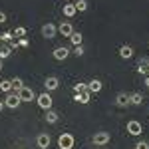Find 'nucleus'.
<instances>
[{
    "label": "nucleus",
    "instance_id": "nucleus-1",
    "mask_svg": "<svg viewBox=\"0 0 149 149\" xmlns=\"http://www.w3.org/2000/svg\"><path fill=\"white\" fill-rule=\"evenodd\" d=\"M58 145H60V149H72L74 147V135L72 133H62L58 137Z\"/></svg>",
    "mask_w": 149,
    "mask_h": 149
},
{
    "label": "nucleus",
    "instance_id": "nucleus-2",
    "mask_svg": "<svg viewBox=\"0 0 149 149\" xmlns=\"http://www.w3.org/2000/svg\"><path fill=\"white\" fill-rule=\"evenodd\" d=\"M36 100H38V105H40V107H42V109H52V103H54V100H52V95H50V93H40V95H38V97H36Z\"/></svg>",
    "mask_w": 149,
    "mask_h": 149
},
{
    "label": "nucleus",
    "instance_id": "nucleus-3",
    "mask_svg": "<svg viewBox=\"0 0 149 149\" xmlns=\"http://www.w3.org/2000/svg\"><path fill=\"white\" fill-rule=\"evenodd\" d=\"M20 103H22V100L18 97V93H16V92H10L8 95H6V100H4V105L10 107V109H16Z\"/></svg>",
    "mask_w": 149,
    "mask_h": 149
},
{
    "label": "nucleus",
    "instance_id": "nucleus-4",
    "mask_svg": "<svg viewBox=\"0 0 149 149\" xmlns=\"http://www.w3.org/2000/svg\"><path fill=\"white\" fill-rule=\"evenodd\" d=\"M109 139H111V135L107 133V131H100V133H95L93 135V145H107L109 143Z\"/></svg>",
    "mask_w": 149,
    "mask_h": 149
},
{
    "label": "nucleus",
    "instance_id": "nucleus-5",
    "mask_svg": "<svg viewBox=\"0 0 149 149\" xmlns=\"http://www.w3.org/2000/svg\"><path fill=\"white\" fill-rule=\"evenodd\" d=\"M18 97H20L22 102H32V100H36V93H34L32 88H26V86H24L22 90L18 92Z\"/></svg>",
    "mask_w": 149,
    "mask_h": 149
},
{
    "label": "nucleus",
    "instance_id": "nucleus-6",
    "mask_svg": "<svg viewBox=\"0 0 149 149\" xmlns=\"http://www.w3.org/2000/svg\"><path fill=\"white\" fill-rule=\"evenodd\" d=\"M56 32H58V28L52 22H48V24H44V26H42V36H44V38H48V40H52V38L56 36Z\"/></svg>",
    "mask_w": 149,
    "mask_h": 149
},
{
    "label": "nucleus",
    "instance_id": "nucleus-7",
    "mask_svg": "<svg viewBox=\"0 0 149 149\" xmlns=\"http://www.w3.org/2000/svg\"><path fill=\"white\" fill-rule=\"evenodd\" d=\"M52 56H54V60H58V62H64V60H68L70 50L64 48V46H60V48H56V50L52 52Z\"/></svg>",
    "mask_w": 149,
    "mask_h": 149
},
{
    "label": "nucleus",
    "instance_id": "nucleus-8",
    "mask_svg": "<svg viewBox=\"0 0 149 149\" xmlns=\"http://www.w3.org/2000/svg\"><path fill=\"white\" fill-rule=\"evenodd\" d=\"M44 88H46V92H54V90L60 88V80L56 76H48L46 81H44Z\"/></svg>",
    "mask_w": 149,
    "mask_h": 149
},
{
    "label": "nucleus",
    "instance_id": "nucleus-9",
    "mask_svg": "<svg viewBox=\"0 0 149 149\" xmlns=\"http://www.w3.org/2000/svg\"><path fill=\"white\" fill-rule=\"evenodd\" d=\"M50 143H52V137H50L48 133H40V135L36 137V145H38L40 149H48Z\"/></svg>",
    "mask_w": 149,
    "mask_h": 149
},
{
    "label": "nucleus",
    "instance_id": "nucleus-10",
    "mask_svg": "<svg viewBox=\"0 0 149 149\" xmlns=\"http://www.w3.org/2000/svg\"><path fill=\"white\" fill-rule=\"evenodd\" d=\"M141 131H143V127H141L139 121H135V119L127 121V133H129V135H139Z\"/></svg>",
    "mask_w": 149,
    "mask_h": 149
},
{
    "label": "nucleus",
    "instance_id": "nucleus-11",
    "mask_svg": "<svg viewBox=\"0 0 149 149\" xmlns=\"http://www.w3.org/2000/svg\"><path fill=\"white\" fill-rule=\"evenodd\" d=\"M58 32L64 36V38H70L72 32H74V26H72V22H62L60 26H58Z\"/></svg>",
    "mask_w": 149,
    "mask_h": 149
},
{
    "label": "nucleus",
    "instance_id": "nucleus-12",
    "mask_svg": "<svg viewBox=\"0 0 149 149\" xmlns=\"http://www.w3.org/2000/svg\"><path fill=\"white\" fill-rule=\"evenodd\" d=\"M90 97H92V93L88 92V90H86V92H80V93H74V102L84 103V105L90 103Z\"/></svg>",
    "mask_w": 149,
    "mask_h": 149
},
{
    "label": "nucleus",
    "instance_id": "nucleus-13",
    "mask_svg": "<svg viewBox=\"0 0 149 149\" xmlns=\"http://www.w3.org/2000/svg\"><path fill=\"white\" fill-rule=\"evenodd\" d=\"M137 72L141 76H149V60L147 58H141L137 62Z\"/></svg>",
    "mask_w": 149,
    "mask_h": 149
},
{
    "label": "nucleus",
    "instance_id": "nucleus-14",
    "mask_svg": "<svg viewBox=\"0 0 149 149\" xmlns=\"http://www.w3.org/2000/svg\"><path fill=\"white\" fill-rule=\"evenodd\" d=\"M115 103H117L119 107H125V105H129V93L119 92L117 95H115Z\"/></svg>",
    "mask_w": 149,
    "mask_h": 149
},
{
    "label": "nucleus",
    "instance_id": "nucleus-15",
    "mask_svg": "<svg viewBox=\"0 0 149 149\" xmlns=\"http://www.w3.org/2000/svg\"><path fill=\"white\" fill-rule=\"evenodd\" d=\"M102 88H103V84L100 80H92V81H88V92L90 93H97V92H102Z\"/></svg>",
    "mask_w": 149,
    "mask_h": 149
},
{
    "label": "nucleus",
    "instance_id": "nucleus-16",
    "mask_svg": "<svg viewBox=\"0 0 149 149\" xmlns=\"http://www.w3.org/2000/svg\"><path fill=\"white\" fill-rule=\"evenodd\" d=\"M141 103H143V93L139 92L129 93V105H141Z\"/></svg>",
    "mask_w": 149,
    "mask_h": 149
},
{
    "label": "nucleus",
    "instance_id": "nucleus-17",
    "mask_svg": "<svg viewBox=\"0 0 149 149\" xmlns=\"http://www.w3.org/2000/svg\"><path fill=\"white\" fill-rule=\"evenodd\" d=\"M119 56L123 58V60H129V58H133V48L123 44V46L119 48Z\"/></svg>",
    "mask_w": 149,
    "mask_h": 149
},
{
    "label": "nucleus",
    "instance_id": "nucleus-18",
    "mask_svg": "<svg viewBox=\"0 0 149 149\" xmlns=\"http://www.w3.org/2000/svg\"><path fill=\"white\" fill-rule=\"evenodd\" d=\"M10 84H12V92H20V90H22L24 88V81H22V78H12L10 80Z\"/></svg>",
    "mask_w": 149,
    "mask_h": 149
},
{
    "label": "nucleus",
    "instance_id": "nucleus-19",
    "mask_svg": "<svg viewBox=\"0 0 149 149\" xmlns=\"http://www.w3.org/2000/svg\"><path fill=\"white\" fill-rule=\"evenodd\" d=\"M58 119H60V113H58V111H54V109H48L46 111V121L48 123H56Z\"/></svg>",
    "mask_w": 149,
    "mask_h": 149
},
{
    "label": "nucleus",
    "instance_id": "nucleus-20",
    "mask_svg": "<svg viewBox=\"0 0 149 149\" xmlns=\"http://www.w3.org/2000/svg\"><path fill=\"white\" fill-rule=\"evenodd\" d=\"M76 6L74 4H64V16L66 18H72V16H76Z\"/></svg>",
    "mask_w": 149,
    "mask_h": 149
},
{
    "label": "nucleus",
    "instance_id": "nucleus-21",
    "mask_svg": "<svg viewBox=\"0 0 149 149\" xmlns=\"http://www.w3.org/2000/svg\"><path fill=\"white\" fill-rule=\"evenodd\" d=\"M81 40H84V36H81L80 32H72V36H70V42H72L74 46H81Z\"/></svg>",
    "mask_w": 149,
    "mask_h": 149
},
{
    "label": "nucleus",
    "instance_id": "nucleus-22",
    "mask_svg": "<svg viewBox=\"0 0 149 149\" xmlns=\"http://www.w3.org/2000/svg\"><path fill=\"white\" fill-rule=\"evenodd\" d=\"M74 6H76V10H78V12H86V10H88V0H78Z\"/></svg>",
    "mask_w": 149,
    "mask_h": 149
},
{
    "label": "nucleus",
    "instance_id": "nucleus-23",
    "mask_svg": "<svg viewBox=\"0 0 149 149\" xmlns=\"http://www.w3.org/2000/svg\"><path fill=\"white\" fill-rule=\"evenodd\" d=\"M0 90H2V92H6V93H10V92H12L10 80H2V81H0Z\"/></svg>",
    "mask_w": 149,
    "mask_h": 149
},
{
    "label": "nucleus",
    "instance_id": "nucleus-24",
    "mask_svg": "<svg viewBox=\"0 0 149 149\" xmlns=\"http://www.w3.org/2000/svg\"><path fill=\"white\" fill-rule=\"evenodd\" d=\"M12 54V50H10V46H2L0 48V60H6V58Z\"/></svg>",
    "mask_w": 149,
    "mask_h": 149
},
{
    "label": "nucleus",
    "instance_id": "nucleus-25",
    "mask_svg": "<svg viewBox=\"0 0 149 149\" xmlns=\"http://www.w3.org/2000/svg\"><path fill=\"white\" fill-rule=\"evenodd\" d=\"M88 90V84H84V81H78L76 86H74V93H80V92H86Z\"/></svg>",
    "mask_w": 149,
    "mask_h": 149
},
{
    "label": "nucleus",
    "instance_id": "nucleus-26",
    "mask_svg": "<svg viewBox=\"0 0 149 149\" xmlns=\"http://www.w3.org/2000/svg\"><path fill=\"white\" fill-rule=\"evenodd\" d=\"M0 40H2V42H8V44H10L12 40H14V34H12V32H4V34H0Z\"/></svg>",
    "mask_w": 149,
    "mask_h": 149
},
{
    "label": "nucleus",
    "instance_id": "nucleus-27",
    "mask_svg": "<svg viewBox=\"0 0 149 149\" xmlns=\"http://www.w3.org/2000/svg\"><path fill=\"white\" fill-rule=\"evenodd\" d=\"M12 34H14V38H16V36H18V38H24V36H26V28H22V26H20V28H16Z\"/></svg>",
    "mask_w": 149,
    "mask_h": 149
},
{
    "label": "nucleus",
    "instance_id": "nucleus-28",
    "mask_svg": "<svg viewBox=\"0 0 149 149\" xmlns=\"http://www.w3.org/2000/svg\"><path fill=\"white\" fill-rule=\"evenodd\" d=\"M28 46H30L28 38H20V40H18V48H28Z\"/></svg>",
    "mask_w": 149,
    "mask_h": 149
},
{
    "label": "nucleus",
    "instance_id": "nucleus-29",
    "mask_svg": "<svg viewBox=\"0 0 149 149\" xmlns=\"http://www.w3.org/2000/svg\"><path fill=\"white\" fill-rule=\"evenodd\" d=\"M74 56H78V58L84 56V48L81 46H74Z\"/></svg>",
    "mask_w": 149,
    "mask_h": 149
},
{
    "label": "nucleus",
    "instance_id": "nucleus-30",
    "mask_svg": "<svg viewBox=\"0 0 149 149\" xmlns=\"http://www.w3.org/2000/svg\"><path fill=\"white\" fill-rule=\"evenodd\" d=\"M135 149H149V143H147V141H137Z\"/></svg>",
    "mask_w": 149,
    "mask_h": 149
},
{
    "label": "nucleus",
    "instance_id": "nucleus-31",
    "mask_svg": "<svg viewBox=\"0 0 149 149\" xmlns=\"http://www.w3.org/2000/svg\"><path fill=\"white\" fill-rule=\"evenodd\" d=\"M6 20H8V16H6V12H2V10H0V24H4Z\"/></svg>",
    "mask_w": 149,
    "mask_h": 149
},
{
    "label": "nucleus",
    "instance_id": "nucleus-32",
    "mask_svg": "<svg viewBox=\"0 0 149 149\" xmlns=\"http://www.w3.org/2000/svg\"><path fill=\"white\" fill-rule=\"evenodd\" d=\"M6 105H4V102H0V113H2V109H4Z\"/></svg>",
    "mask_w": 149,
    "mask_h": 149
},
{
    "label": "nucleus",
    "instance_id": "nucleus-33",
    "mask_svg": "<svg viewBox=\"0 0 149 149\" xmlns=\"http://www.w3.org/2000/svg\"><path fill=\"white\" fill-rule=\"evenodd\" d=\"M145 86L149 88V76H145Z\"/></svg>",
    "mask_w": 149,
    "mask_h": 149
},
{
    "label": "nucleus",
    "instance_id": "nucleus-34",
    "mask_svg": "<svg viewBox=\"0 0 149 149\" xmlns=\"http://www.w3.org/2000/svg\"><path fill=\"white\" fill-rule=\"evenodd\" d=\"M0 72H2V60H0Z\"/></svg>",
    "mask_w": 149,
    "mask_h": 149
},
{
    "label": "nucleus",
    "instance_id": "nucleus-35",
    "mask_svg": "<svg viewBox=\"0 0 149 149\" xmlns=\"http://www.w3.org/2000/svg\"><path fill=\"white\" fill-rule=\"evenodd\" d=\"M0 48H2V40H0Z\"/></svg>",
    "mask_w": 149,
    "mask_h": 149
}]
</instances>
